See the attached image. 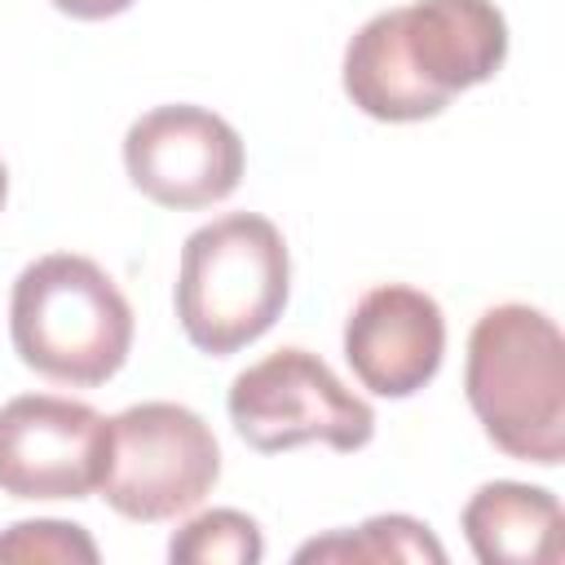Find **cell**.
<instances>
[{"instance_id": "obj_15", "label": "cell", "mask_w": 565, "mask_h": 565, "mask_svg": "<svg viewBox=\"0 0 565 565\" xmlns=\"http://www.w3.org/2000/svg\"><path fill=\"white\" fill-rule=\"evenodd\" d=\"M4 194H9V177H4V163H0V207H4Z\"/></svg>"}, {"instance_id": "obj_14", "label": "cell", "mask_w": 565, "mask_h": 565, "mask_svg": "<svg viewBox=\"0 0 565 565\" xmlns=\"http://www.w3.org/2000/svg\"><path fill=\"white\" fill-rule=\"evenodd\" d=\"M49 4L62 9V13H71V18H79V22H102V18L124 13L132 0H49Z\"/></svg>"}, {"instance_id": "obj_8", "label": "cell", "mask_w": 565, "mask_h": 565, "mask_svg": "<svg viewBox=\"0 0 565 565\" xmlns=\"http://www.w3.org/2000/svg\"><path fill=\"white\" fill-rule=\"evenodd\" d=\"M124 168L159 207H212L243 181V137L216 110L154 106L124 132Z\"/></svg>"}, {"instance_id": "obj_6", "label": "cell", "mask_w": 565, "mask_h": 565, "mask_svg": "<svg viewBox=\"0 0 565 565\" xmlns=\"http://www.w3.org/2000/svg\"><path fill=\"white\" fill-rule=\"evenodd\" d=\"M225 411L238 437L260 455H278L305 441L362 450L375 437V411L309 349H278L238 371Z\"/></svg>"}, {"instance_id": "obj_9", "label": "cell", "mask_w": 565, "mask_h": 565, "mask_svg": "<svg viewBox=\"0 0 565 565\" xmlns=\"http://www.w3.org/2000/svg\"><path fill=\"white\" fill-rule=\"evenodd\" d=\"M446 353L441 305L406 282L371 287L344 322V358L375 397L419 393Z\"/></svg>"}, {"instance_id": "obj_7", "label": "cell", "mask_w": 565, "mask_h": 565, "mask_svg": "<svg viewBox=\"0 0 565 565\" xmlns=\"http://www.w3.org/2000/svg\"><path fill=\"white\" fill-rule=\"evenodd\" d=\"M106 450L110 419L88 402L26 393L0 406V490L13 499H88Z\"/></svg>"}, {"instance_id": "obj_2", "label": "cell", "mask_w": 565, "mask_h": 565, "mask_svg": "<svg viewBox=\"0 0 565 565\" xmlns=\"http://www.w3.org/2000/svg\"><path fill=\"white\" fill-rule=\"evenodd\" d=\"M463 393L503 455L543 468L565 459V340L543 309L494 305L477 318Z\"/></svg>"}, {"instance_id": "obj_5", "label": "cell", "mask_w": 565, "mask_h": 565, "mask_svg": "<svg viewBox=\"0 0 565 565\" xmlns=\"http://www.w3.org/2000/svg\"><path fill=\"white\" fill-rule=\"evenodd\" d=\"M221 477L212 428L177 402H141L110 419L102 499L128 521H172L199 508Z\"/></svg>"}, {"instance_id": "obj_4", "label": "cell", "mask_w": 565, "mask_h": 565, "mask_svg": "<svg viewBox=\"0 0 565 565\" xmlns=\"http://www.w3.org/2000/svg\"><path fill=\"white\" fill-rule=\"evenodd\" d=\"M291 291V256L269 216L230 212L181 247L177 318L194 349L225 358L260 340Z\"/></svg>"}, {"instance_id": "obj_11", "label": "cell", "mask_w": 565, "mask_h": 565, "mask_svg": "<svg viewBox=\"0 0 565 565\" xmlns=\"http://www.w3.org/2000/svg\"><path fill=\"white\" fill-rule=\"evenodd\" d=\"M296 561H366V565H380V561H433V565H441L446 552L428 534L424 521L402 516V512H388V516L362 521L358 530H344V534L305 543L296 552Z\"/></svg>"}, {"instance_id": "obj_12", "label": "cell", "mask_w": 565, "mask_h": 565, "mask_svg": "<svg viewBox=\"0 0 565 565\" xmlns=\"http://www.w3.org/2000/svg\"><path fill=\"white\" fill-rule=\"evenodd\" d=\"M168 556L177 565H221V561L225 565H256L265 556V543H260V525L247 512L212 508L172 534Z\"/></svg>"}, {"instance_id": "obj_1", "label": "cell", "mask_w": 565, "mask_h": 565, "mask_svg": "<svg viewBox=\"0 0 565 565\" xmlns=\"http://www.w3.org/2000/svg\"><path fill=\"white\" fill-rule=\"evenodd\" d=\"M503 57L508 22L490 0H415L358 26L344 49V93L371 119L415 124L486 84Z\"/></svg>"}, {"instance_id": "obj_3", "label": "cell", "mask_w": 565, "mask_h": 565, "mask_svg": "<svg viewBox=\"0 0 565 565\" xmlns=\"http://www.w3.org/2000/svg\"><path fill=\"white\" fill-rule=\"evenodd\" d=\"M9 335L18 358L44 380L97 388L128 362L132 305L97 260L53 252L18 274Z\"/></svg>"}, {"instance_id": "obj_13", "label": "cell", "mask_w": 565, "mask_h": 565, "mask_svg": "<svg viewBox=\"0 0 565 565\" xmlns=\"http://www.w3.org/2000/svg\"><path fill=\"white\" fill-rule=\"evenodd\" d=\"M0 561H97V543L71 521H18L0 534Z\"/></svg>"}, {"instance_id": "obj_10", "label": "cell", "mask_w": 565, "mask_h": 565, "mask_svg": "<svg viewBox=\"0 0 565 565\" xmlns=\"http://www.w3.org/2000/svg\"><path fill=\"white\" fill-rule=\"evenodd\" d=\"M463 539L481 565H556L565 556V516L543 486L486 481L463 503Z\"/></svg>"}]
</instances>
